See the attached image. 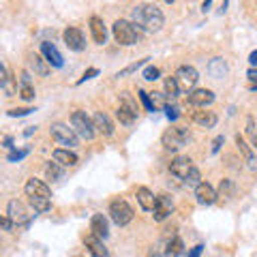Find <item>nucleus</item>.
Returning <instances> with one entry per match:
<instances>
[{
    "label": "nucleus",
    "mask_w": 257,
    "mask_h": 257,
    "mask_svg": "<svg viewBox=\"0 0 257 257\" xmlns=\"http://www.w3.org/2000/svg\"><path fill=\"white\" fill-rule=\"evenodd\" d=\"M202 251H204V246H202V244L193 246L191 251H189V257H202Z\"/></svg>",
    "instance_id": "49530a36"
},
{
    "label": "nucleus",
    "mask_w": 257,
    "mask_h": 257,
    "mask_svg": "<svg viewBox=\"0 0 257 257\" xmlns=\"http://www.w3.org/2000/svg\"><path fill=\"white\" fill-rule=\"evenodd\" d=\"M37 131V126H28L26 128V131H24V135H32V133H35Z\"/></svg>",
    "instance_id": "603ef678"
},
{
    "label": "nucleus",
    "mask_w": 257,
    "mask_h": 257,
    "mask_svg": "<svg viewBox=\"0 0 257 257\" xmlns=\"http://www.w3.org/2000/svg\"><path fill=\"white\" fill-rule=\"evenodd\" d=\"M246 77H248V79H251V82L255 84L253 88H257V69H251V71H248V73H246Z\"/></svg>",
    "instance_id": "09e8293b"
},
{
    "label": "nucleus",
    "mask_w": 257,
    "mask_h": 257,
    "mask_svg": "<svg viewBox=\"0 0 257 257\" xmlns=\"http://www.w3.org/2000/svg\"><path fill=\"white\" fill-rule=\"evenodd\" d=\"M3 227H5V231H11V227H13V221L7 214L3 216Z\"/></svg>",
    "instance_id": "de8ad7c7"
},
{
    "label": "nucleus",
    "mask_w": 257,
    "mask_h": 257,
    "mask_svg": "<svg viewBox=\"0 0 257 257\" xmlns=\"http://www.w3.org/2000/svg\"><path fill=\"white\" fill-rule=\"evenodd\" d=\"M50 133H52L54 140H58L62 144V146H67V148H75L77 146V133L73 131V128H69L67 124L54 122L52 128H50Z\"/></svg>",
    "instance_id": "423d86ee"
},
{
    "label": "nucleus",
    "mask_w": 257,
    "mask_h": 257,
    "mask_svg": "<svg viewBox=\"0 0 257 257\" xmlns=\"http://www.w3.org/2000/svg\"><path fill=\"white\" fill-rule=\"evenodd\" d=\"M193 161L189 157H176L172 163H170V172L176 176V178H182V180H187V176L191 174L193 170Z\"/></svg>",
    "instance_id": "9b49d317"
},
{
    "label": "nucleus",
    "mask_w": 257,
    "mask_h": 257,
    "mask_svg": "<svg viewBox=\"0 0 257 257\" xmlns=\"http://www.w3.org/2000/svg\"><path fill=\"white\" fill-rule=\"evenodd\" d=\"M195 199H197L199 206H210V204H214L216 199H219V195H216V191L208 182H202L195 189Z\"/></svg>",
    "instance_id": "ddd939ff"
},
{
    "label": "nucleus",
    "mask_w": 257,
    "mask_h": 257,
    "mask_svg": "<svg viewBox=\"0 0 257 257\" xmlns=\"http://www.w3.org/2000/svg\"><path fill=\"white\" fill-rule=\"evenodd\" d=\"M236 146H238V150H240V155H242L248 163H251V161H255L253 159V150H251V146H248V144L240 138V135H236Z\"/></svg>",
    "instance_id": "2f4dec72"
},
{
    "label": "nucleus",
    "mask_w": 257,
    "mask_h": 257,
    "mask_svg": "<svg viewBox=\"0 0 257 257\" xmlns=\"http://www.w3.org/2000/svg\"><path fill=\"white\" fill-rule=\"evenodd\" d=\"M5 148H9V150L13 148V140L11 138H5Z\"/></svg>",
    "instance_id": "3c124183"
},
{
    "label": "nucleus",
    "mask_w": 257,
    "mask_h": 257,
    "mask_svg": "<svg viewBox=\"0 0 257 257\" xmlns=\"http://www.w3.org/2000/svg\"><path fill=\"white\" fill-rule=\"evenodd\" d=\"M30 67L35 69V73L41 75V77L50 75V62H47L45 58H41L39 54H32V56H30Z\"/></svg>",
    "instance_id": "b1692460"
},
{
    "label": "nucleus",
    "mask_w": 257,
    "mask_h": 257,
    "mask_svg": "<svg viewBox=\"0 0 257 257\" xmlns=\"http://www.w3.org/2000/svg\"><path fill=\"white\" fill-rule=\"evenodd\" d=\"M178 92H180L178 79H176V77H165V94L170 96V99H176Z\"/></svg>",
    "instance_id": "7c9ffc66"
},
{
    "label": "nucleus",
    "mask_w": 257,
    "mask_h": 257,
    "mask_svg": "<svg viewBox=\"0 0 257 257\" xmlns=\"http://www.w3.org/2000/svg\"><path fill=\"white\" fill-rule=\"evenodd\" d=\"M208 73H210L214 79H221L227 75V64H225V60L221 58H214L210 60V64H208Z\"/></svg>",
    "instance_id": "393cba45"
},
{
    "label": "nucleus",
    "mask_w": 257,
    "mask_h": 257,
    "mask_svg": "<svg viewBox=\"0 0 257 257\" xmlns=\"http://www.w3.org/2000/svg\"><path fill=\"white\" fill-rule=\"evenodd\" d=\"M138 94H140V99H142V103H144V107H146L148 111H157V107H155V103H152V99H150V94H148L146 90H140Z\"/></svg>",
    "instance_id": "e433bc0d"
},
{
    "label": "nucleus",
    "mask_w": 257,
    "mask_h": 257,
    "mask_svg": "<svg viewBox=\"0 0 257 257\" xmlns=\"http://www.w3.org/2000/svg\"><path fill=\"white\" fill-rule=\"evenodd\" d=\"M20 82H22L20 96L24 101H32V99H35V88H32V84H30V73H28V71H22Z\"/></svg>",
    "instance_id": "5701e85b"
},
{
    "label": "nucleus",
    "mask_w": 257,
    "mask_h": 257,
    "mask_svg": "<svg viewBox=\"0 0 257 257\" xmlns=\"http://www.w3.org/2000/svg\"><path fill=\"white\" fill-rule=\"evenodd\" d=\"M138 202H140V206H142V210L152 212V210H155V204H157V197L152 195L150 189L140 187V189H138Z\"/></svg>",
    "instance_id": "4be33fe9"
},
{
    "label": "nucleus",
    "mask_w": 257,
    "mask_h": 257,
    "mask_svg": "<svg viewBox=\"0 0 257 257\" xmlns=\"http://www.w3.org/2000/svg\"><path fill=\"white\" fill-rule=\"evenodd\" d=\"M73 257H84V255H73Z\"/></svg>",
    "instance_id": "864d4df0"
},
{
    "label": "nucleus",
    "mask_w": 257,
    "mask_h": 257,
    "mask_svg": "<svg viewBox=\"0 0 257 257\" xmlns=\"http://www.w3.org/2000/svg\"><path fill=\"white\" fill-rule=\"evenodd\" d=\"M92 122H94L96 133L105 135V138H111V135H114V122L109 120L107 114H103V111H96V114L92 116Z\"/></svg>",
    "instance_id": "2eb2a0df"
},
{
    "label": "nucleus",
    "mask_w": 257,
    "mask_h": 257,
    "mask_svg": "<svg viewBox=\"0 0 257 257\" xmlns=\"http://www.w3.org/2000/svg\"><path fill=\"white\" fill-rule=\"evenodd\" d=\"M223 144H225V138H223V135H219V138H214V140H212V146H210V152H212V155H216V152L221 150Z\"/></svg>",
    "instance_id": "37998d69"
},
{
    "label": "nucleus",
    "mask_w": 257,
    "mask_h": 257,
    "mask_svg": "<svg viewBox=\"0 0 257 257\" xmlns=\"http://www.w3.org/2000/svg\"><path fill=\"white\" fill-rule=\"evenodd\" d=\"M161 142L167 150H180L182 146H187L189 142V131H184L180 126H174V128H167V131L161 135Z\"/></svg>",
    "instance_id": "39448f33"
},
{
    "label": "nucleus",
    "mask_w": 257,
    "mask_h": 257,
    "mask_svg": "<svg viewBox=\"0 0 257 257\" xmlns=\"http://www.w3.org/2000/svg\"><path fill=\"white\" fill-rule=\"evenodd\" d=\"M109 216L116 225L124 227V225H128L133 221V208L128 206L124 199H114V202L109 204Z\"/></svg>",
    "instance_id": "20e7f679"
},
{
    "label": "nucleus",
    "mask_w": 257,
    "mask_h": 257,
    "mask_svg": "<svg viewBox=\"0 0 257 257\" xmlns=\"http://www.w3.org/2000/svg\"><path fill=\"white\" fill-rule=\"evenodd\" d=\"M165 116L170 118L172 122H174V120H178V116H180V107H178V105H170V103H167V105H165Z\"/></svg>",
    "instance_id": "58836bf2"
},
{
    "label": "nucleus",
    "mask_w": 257,
    "mask_h": 257,
    "mask_svg": "<svg viewBox=\"0 0 257 257\" xmlns=\"http://www.w3.org/2000/svg\"><path fill=\"white\" fill-rule=\"evenodd\" d=\"M30 111H35V109H30V107H20V109H9L7 114H9L11 118H22V116H28Z\"/></svg>",
    "instance_id": "79ce46f5"
},
{
    "label": "nucleus",
    "mask_w": 257,
    "mask_h": 257,
    "mask_svg": "<svg viewBox=\"0 0 257 257\" xmlns=\"http://www.w3.org/2000/svg\"><path fill=\"white\" fill-rule=\"evenodd\" d=\"M182 248H184V242L178 238V236H174L170 242H167V248H165V257H178L182 253Z\"/></svg>",
    "instance_id": "cd10ccee"
},
{
    "label": "nucleus",
    "mask_w": 257,
    "mask_h": 257,
    "mask_svg": "<svg viewBox=\"0 0 257 257\" xmlns=\"http://www.w3.org/2000/svg\"><path fill=\"white\" fill-rule=\"evenodd\" d=\"M187 101L195 107H208L214 101V92L208 90V88H195V90H191L187 94Z\"/></svg>",
    "instance_id": "1a4fd4ad"
},
{
    "label": "nucleus",
    "mask_w": 257,
    "mask_h": 257,
    "mask_svg": "<svg viewBox=\"0 0 257 257\" xmlns=\"http://www.w3.org/2000/svg\"><path fill=\"white\" fill-rule=\"evenodd\" d=\"M146 60H148V58H144V60H138V62H133L131 67H126V69H122V71H120V73H118L116 77H122V75H128V73H133V71H138V69H140V67H142V64L146 62Z\"/></svg>",
    "instance_id": "a19ab883"
},
{
    "label": "nucleus",
    "mask_w": 257,
    "mask_h": 257,
    "mask_svg": "<svg viewBox=\"0 0 257 257\" xmlns=\"http://www.w3.org/2000/svg\"><path fill=\"white\" fill-rule=\"evenodd\" d=\"M184 182H187L189 184V187H199V184H202V174H199V170H197V167H193V170H191V174L187 176V180H184Z\"/></svg>",
    "instance_id": "72a5a7b5"
},
{
    "label": "nucleus",
    "mask_w": 257,
    "mask_h": 257,
    "mask_svg": "<svg viewBox=\"0 0 257 257\" xmlns=\"http://www.w3.org/2000/svg\"><path fill=\"white\" fill-rule=\"evenodd\" d=\"M111 32H114L116 43L120 45H138L144 39V30L128 20H116L114 26H111Z\"/></svg>",
    "instance_id": "f03ea898"
},
{
    "label": "nucleus",
    "mask_w": 257,
    "mask_h": 257,
    "mask_svg": "<svg viewBox=\"0 0 257 257\" xmlns=\"http://www.w3.org/2000/svg\"><path fill=\"white\" fill-rule=\"evenodd\" d=\"M0 84H3V90H5L7 96H15V94H18V84H15V77L7 75Z\"/></svg>",
    "instance_id": "473e14b6"
},
{
    "label": "nucleus",
    "mask_w": 257,
    "mask_h": 257,
    "mask_svg": "<svg viewBox=\"0 0 257 257\" xmlns=\"http://www.w3.org/2000/svg\"><path fill=\"white\" fill-rule=\"evenodd\" d=\"M120 105H122V107H128L131 111H135V114H138V105H135L133 96L128 94V92H122V94H120Z\"/></svg>",
    "instance_id": "f704fd0d"
},
{
    "label": "nucleus",
    "mask_w": 257,
    "mask_h": 257,
    "mask_svg": "<svg viewBox=\"0 0 257 257\" xmlns=\"http://www.w3.org/2000/svg\"><path fill=\"white\" fill-rule=\"evenodd\" d=\"M24 191H26L28 197H45V199H52V189L47 187L43 180H37V178H30L26 184H24Z\"/></svg>",
    "instance_id": "9d476101"
},
{
    "label": "nucleus",
    "mask_w": 257,
    "mask_h": 257,
    "mask_svg": "<svg viewBox=\"0 0 257 257\" xmlns=\"http://www.w3.org/2000/svg\"><path fill=\"white\" fill-rule=\"evenodd\" d=\"M165 92H152L150 94V99H152V103H155V107L159 109V107H163L165 109V105H167V101H165Z\"/></svg>",
    "instance_id": "c9c22d12"
},
{
    "label": "nucleus",
    "mask_w": 257,
    "mask_h": 257,
    "mask_svg": "<svg viewBox=\"0 0 257 257\" xmlns=\"http://www.w3.org/2000/svg\"><path fill=\"white\" fill-rule=\"evenodd\" d=\"M26 155H28V148H24V150H11L9 155H7V161H11V163H15V161H22Z\"/></svg>",
    "instance_id": "ea45409f"
},
{
    "label": "nucleus",
    "mask_w": 257,
    "mask_h": 257,
    "mask_svg": "<svg viewBox=\"0 0 257 257\" xmlns=\"http://www.w3.org/2000/svg\"><path fill=\"white\" fill-rule=\"evenodd\" d=\"M116 116H118V120H120V124H126V126H131L133 122H135V111H131L128 107H122L120 105L118 109H116Z\"/></svg>",
    "instance_id": "c85d7f7f"
},
{
    "label": "nucleus",
    "mask_w": 257,
    "mask_h": 257,
    "mask_svg": "<svg viewBox=\"0 0 257 257\" xmlns=\"http://www.w3.org/2000/svg\"><path fill=\"white\" fill-rule=\"evenodd\" d=\"M172 212H174L172 199L167 197V195H159V197H157V204H155V210H152V216H155V221H165Z\"/></svg>",
    "instance_id": "f8f14e48"
},
{
    "label": "nucleus",
    "mask_w": 257,
    "mask_h": 257,
    "mask_svg": "<svg viewBox=\"0 0 257 257\" xmlns=\"http://www.w3.org/2000/svg\"><path fill=\"white\" fill-rule=\"evenodd\" d=\"M45 176H47V180H60L64 176L62 165L56 163V161H50V163L45 165Z\"/></svg>",
    "instance_id": "bb28decb"
},
{
    "label": "nucleus",
    "mask_w": 257,
    "mask_h": 257,
    "mask_svg": "<svg viewBox=\"0 0 257 257\" xmlns=\"http://www.w3.org/2000/svg\"><path fill=\"white\" fill-rule=\"evenodd\" d=\"M193 122L204 126V128H212L216 124V114L214 111H206V109H199V111H193Z\"/></svg>",
    "instance_id": "412c9836"
},
{
    "label": "nucleus",
    "mask_w": 257,
    "mask_h": 257,
    "mask_svg": "<svg viewBox=\"0 0 257 257\" xmlns=\"http://www.w3.org/2000/svg\"><path fill=\"white\" fill-rule=\"evenodd\" d=\"M41 54H43V58L50 62V67H56V69H60L62 64H64V60H62V56H60V52L56 50V45L54 43H41Z\"/></svg>",
    "instance_id": "f3484780"
},
{
    "label": "nucleus",
    "mask_w": 257,
    "mask_h": 257,
    "mask_svg": "<svg viewBox=\"0 0 257 257\" xmlns=\"http://www.w3.org/2000/svg\"><path fill=\"white\" fill-rule=\"evenodd\" d=\"M159 75H161V71L157 67H152V64L144 69V79H148V82H155V79H159Z\"/></svg>",
    "instance_id": "4c0bfd02"
},
{
    "label": "nucleus",
    "mask_w": 257,
    "mask_h": 257,
    "mask_svg": "<svg viewBox=\"0 0 257 257\" xmlns=\"http://www.w3.org/2000/svg\"><path fill=\"white\" fill-rule=\"evenodd\" d=\"M131 20L144 32H159L165 24V15L157 5H138L131 9Z\"/></svg>",
    "instance_id": "f257e3e1"
},
{
    "label": "nucleus",
    "mask_w": 257,
    "mask_h": 257,
    "mask_svg": "<svg viewBox=\"0 0 257 257\" xmlns=\"http://www.w3.org/2000/svg\"><path fill=\"white\" fill-rule=\"evenodd\" d=\"M62 39L64 43H67V47L71 52H82L86 47V39H84V32L79 28H67L62 32Z\"/></svg>",
    "instance_id": "6e6552de"
},
{
    "label": "nucleus",
    "mask_w": 257,
    "mask_h": 257,
    "mask_svg": "<svg viewBox=\"0 0 257 257\" xmlns=\"http://www.w3.org/2000/svg\"><path fill=\"white\" fill-rule=\"evenodd\" d=\"M7 216L13 221V225H22L28 221V212L26 208H24L22 202H18V199H13V202H9V206H7Z\"/></svg>",
    "instance_id": "4468645a"
},
{
    "label": "nucleus",
    "mask_w": 257,
    "mask_h": 257,
    "mask_svg": "<svg viewBox=\"0 0 257 257\" xmlns=\"http://www.w3.org/2000/svg\"><path fill=\"white\" fill-rule=\"evenodd\" d=\"M94 75H99V69H88L86 73H84V77L79 79V84H82V82H86V79H92Z\"/></svg>",
    "instance_id": "a18cd8bd"
},
{
    "label": "nucleus",
    "mask_w": 257,
    "mask_h": 257,
    "mask_svg": "<svg viewBox=\"0 0 257 257\" xmlns=\"http://www.w3.org/2000/svg\"><path fill=\"white\" fill-rule=\"evenodd\" d=\"M90 32H92V39L94 43L103 45L107 41V30H105V24H103L101 18H96V15H92L90 18Z\"/></svg>",
    "instance_id": "a211bd4d"
},
{
    "label": "nucleus",
    "mask_w": 257,
    "mask_h": 257,
    "mask_svg": "<svg viewBox=\"0 0 257 257\" xmlns=\"http://www.w3.org/2000/svg\"><path fill=\"white\" fill-rule=\"evenodd\" d=\"M176 79H178V86H180V90H187L191 92L193 88H195L197 84V79H199V73H197V69L195 67H189V64H182V67H178V71H176Z\"/></svg>",
    "instance_id": "0eeeda50"
},
{
    "label": "nucleus",
    "mask_w": 257,
    "mask_h": 257,
    "mask_svg": "<svg viewBox=\"0 0 257 257\" xmlns=\"http://www.w3.org/2000/svg\"><path fill=\"white\" fill-rule=\"evenodd\" d=\"M28 199H30V206L35 208V212L52 210V199H45V197H28Z\"/></svg>",
    "instance_id": "c756f323"
},
{
    "label": "nucleus",
    "mask_w": 257,
    "mask_h": 257,
    "mask_svg": "<svg viewBox=\"0 0 257 257\" xmlns=\"http://www.w3.org/2000/svg\"><path fill=\"white\" fill-rule=\"evenodd\" d=\"M71 126H73V131L84 140H92L94 133H96L92 118H88L86 111H73V116H71Z\"/></svg>",
    "instance_id": "7ed1b4c3"
},
{
    "label": "nucleus",
    "mask_w": 257,
    "mask_h": 257,
    "mask_svg": "<svg viewBox=\"0 0 257 257\" xmlns=\"http://www.w3.org/2000/svg\"><path fill=\"white\" fill-rule=\"evenodd\" d=\"M248 62L253 64V69L257 67V50H255V52H251V56H248Z\"/></svg>",
    "instance_id": "8fccbe9b"
},
{
    "label": "nucleus",
    "mask_w": 257,
    "mask_h": 257,
    "mask_svg": "<svg viewBox=\"0 0 257 257\" xmlns=\"http://www.w3.org/2000/svg\"><path fill=\"white\" fill-rule=\"evenodd\" d=\"M84 244H86L88 253H90L92 257H107V255H109V251L105 248V244H103V240L96 238V236H92V234H88V236L84 238Z\"/></svg>",
    "instance_id": "dca6fc26"
},
{
    "label": "nucleus",
    "mask_w": 257,
    "mask_h": 257,
    "mask_svg": "<svg viewBox=\"0 0 257 257\" xmlns=\"http://www.w3.org/2000/svg\"><path fill=\"white\" fill-rule=\"evenodd\" d=\"M54 161H56V163H60L62 167H75L79 163V159H77L75 152L64 150V148L54 150Z\"/></svg>",
    "instance_id": "aec40b11"
},
{
    "label": "nucleus",
    "mask_w": 257,
    "mask_h": 257,
    "mask_svg": "<svg viewBox=\"0 0 257 257\" xmlns=\"http://www.w3.org/2000/svg\"><path fill=\"white\" fill-rule=\"evenodd\" d=\"M90 231H92V236L96 238H107V231H109V225H107V219L103 214H94L92 219H90Z\"/></svg>",
    "instance_id": "6ab92c4d"
},
{
    "label": "nucleus",
    "mask_w": 257,
    "mask_h": 257,
    "mask_svg": "<svg viewBox=\"0 0 257 257\" xmlns=\"http://www.w3.org/2000/svg\"><path fill=\"white\" fill-rule=\"evenodd\" d=\"M246 126H248V135H251V142H253V148L257 150V133L253 131V120H248V124H246Z\"/></svg>",
    "instance_id": "c03bdc74"
},
{
    "label": "nucleus",
    "mask_w": 257,
    "mask_h": 257,
    "mask_svg": "<svg viewBox=\"0 0 257 257\" xmlns=\"http://www.w3.org/2000/svg\"><path fill=\"white\" fill-rule=\"evenodd\" d=\"M216 195H219L223 202H227V199L234 197V182L229 178H223L221 184H219V191H216Z\"/></svg>",
    "instance_id": "a878e982"
}]
</instances>
